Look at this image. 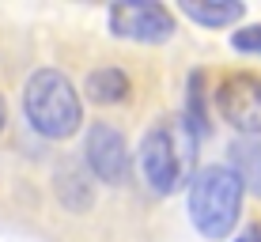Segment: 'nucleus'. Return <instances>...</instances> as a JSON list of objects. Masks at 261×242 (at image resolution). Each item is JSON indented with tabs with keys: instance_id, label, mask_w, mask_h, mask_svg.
<instances>
[{
	"instance_id": "5",
	"label": "nucleus",
	"mask_w": 261,
	"mask_h": 242,
	"mask_svg": "<svg viewBox=\"0 0 261 242\" xmlns=\"http://www.w3.org/2000/svg\"><path fill=\"white\" fill-rule=\"evenodd\" d=\"M110 31L125 42L159 46V42L174 38V15L163 4H114L110 8Z\"/></svg>"
},
{
	"instance_id": "3",
	"label": "nucleus",
	"mask_w": 261,
	"mask_h": 242,
	"mask_svg": "<svg viewBox=\"0 0 261 242\" xmlns=\"http://www.w3.org/2000/svg\"><path fill=\"white\" fill-rule=\"evenodd\" d=\"M242 182L227 167H204L190 182V220L204 238H227L242 208Z\"/></svg>"
},
{
	"instance_id": "12",
	"label": "nucleus",
	"mask_w": 261,
	"mask_h": 242,
	"mask_svg": "<svg viewBox=\"0 0 261 242\" xmlns=\"http://www.w3.org/2000/svg\"><path fill=\"white\" fill-rule=\"evenodd\" d=\"M0 129H4V102H0Z\"/></svg>"
},
{
	"instance_id": "8",
	"label": "nucleus",
	"mask_w": 261,
	"mask_h": 242,
	"mask_svg": "<svg viewBox=\"0 0 261 242\" xmlns=\"http://www.w3.org/2000/svg\"><path fill=\"white\" fill-rule=\"evenodd\" d=\"M246 8L239 0H182V15H190L193 23L201 26H212V31H223V26H235L242 19Z\"/></svg>"
},
{
	"instance_id": "6",
	"label": "nucleus",
	"mask_w": 261,
	"mask_h": 242,
	"mask_svg": "<svg viewBox=\"0 0 261 242\" xmlns=\"http://www.w3.org/2000/svg\"><path fill=\"white\" fill-rule=\"evenodd\" d=\"M87 167L95 170L98 182H110L118 185L125 182V174H129V148H125V137L121 129H114V125L106 121H95L91 129H87Z\"/></svg>"
},
{
	"instance_id": "2",
	"label": "nucleus",
	"mask_w": 261,
	"mask_h": 242,
	"mask_svg": "<svg viewBox=\"0 0 261 242\" xmlns=\"http://www.w3.org/2000/svg\"><path fill=\"white\" fill-rule=\"evenodd\" d=\"M23 110L34 132L49 140H68L84 121V106L72 87V79L57 68H38L23 87Z\"/></svg>"
},
{
	"instance_id": "9",
	"label": "nucleus",
	"mask_w": 261,
	"mask_h": 242,
	"mask_svg": "<svg viewBox=\"0 0 261 242\" xmlns=\"http://www.w3.org/2000/svg\"><path fill=\"white\" fill-rule=\"evenodd\" d=\"M133 91V84H129V76L121 72V68H95L91 76H87V98L98 106H114V102H125Z\"/></svg>"
},
{
	"instance_id": "4",
	"label": "nucleus",
	"mask_w": 261,
	"mask_h": 242,
	"mask_svg": "<svg viewBox=\"0 0 261 242\" xmlns=\"http://www.w3.org/2000/svg\"><path fill=\"white\" fill-rule=\"evenodd\" d=\"M223 121L242 137H261V76L257 72H235L223 79L216 95Z\"/></svg>"
},
{
	"instance_id": "1",
	"label": "nucleus",
	"mask_w": 261,
	"mask_h": 242,
	"mask_svg": "<svg viewBox=\"0 0 261 242\" xmlns=\"http://www.w3.org/2000/svg\"><path fill=\"white\" fill-rule=\"evenodd\" d=\"M193 148H197V137L190 132V125L182 118L174 121H155L140 140V174L148 182L151 193L167 197L174 193L178 185L190 178V167H193Z\"/></svg>"
},
{
	"instance_id": "10",
	"label": "nucleus",
	"mask_w": 261,
	"mask_h": 242,
	"mask_svg": "<svg viewBox=\"0 0 261 242\" xmlns=\"http://www.w3.org/2000/svg\"><path fill=\"white\" fill-rule=\"evenodd\" d=\"M231 46H235L239 53H261V23L235 31V34H231Z\"/></svg>"
},
{
	"instance_id": "11",
	"label": "nucleus",
	"mask_w": 261,
	"mask_h": 242,
	"mask_svg": "<svg viewBox=\"0 0 261 242\" xmlns=\"http://www.w3.org/2000/svg\"><path fill=\"white\" fill-rule=\"evenodd\" d=\"M235 242H261V223H254V227H246L242 235H235Z\"/></svg>"
},
{
	"instance_id": "7",
	"label": "nucleus",
	"mask_w": 261,
	"mask_h": 242,
	"mask_svg": "<svg viewBox=\"0 0 261 242\" xmlns=\"http://www.w3.org/2000/svg\"><path fill=\"white\" fill-rule=\"evenodd\" d=\"M227 170H235L242 190H250L254 197H261V137H239L235 144H231Z\"/></svg>"
}]
</instances>
